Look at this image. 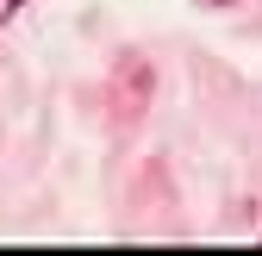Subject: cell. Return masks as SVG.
<instances>
[{
    "mask_svg": "<svg viewBox=\"0 0 262 256\" xmlns=\"http://www.w3.org/2000/svg\"><path fill=\"white\" fill-rule=\"evenodd\" d=\"M19 7H25V0H0V25H7V19H19Z\"/></svg>",
    "mask_w": 262,
    "mask_h": 256,
    "instance_id": "6da1fadb",
    "label": "cell"
}]
</instances>
